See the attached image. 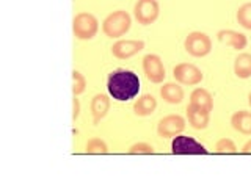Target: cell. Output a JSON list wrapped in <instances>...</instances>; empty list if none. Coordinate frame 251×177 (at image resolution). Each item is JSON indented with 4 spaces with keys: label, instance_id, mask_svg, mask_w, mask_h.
<instances>
[{
    "label": "cell",
    "instance_id": "1",
    "mask_svg": "<svg viewBox=\"0 0 251 177\" xmlns=\"http://www.w3.org/2000/svg\"><path fill=\"white\" fill-rule=\"evenodd\" d=\"M107 89L115 101H130L140 91V79L135 72L127 71V69H116L108 75Z\"/></svg>",
    "mask_w": 251,
    "mask_h": 177
},
{
    "label": "cell",
    "instance_id": "6",
    "mask_svg": "<svg viewBox=\"0 0 251 177\" xmlns=\"http://www.w3.org/2000/svg\"><path fill=\"white\" fill-rule=\"evenodd\" d=\"M135 18L141 25H151L159 18V3L155 0H138L135 5Z\"/></svg>",
    "mask_w": 251,
    "mask_h": 177
},
{
    "label": "cell",
    "instance_id": "17",
    "mask_svg": "<svg viewBox=\"0 0 251 177\" xmlns=\"http://www.w3.org/2000/svg\"><path fill=\"white\" fill-rule=\"evenodd\" d=\"M234 72L240 79L251 77V55L250 53H240L234 61Z\"/></svg>",
    "mask_w": 251,
    "mask_h": 177
},
{
    "label": "cell",
    "instance_id": "20",
    "mask_svg": "<svg viewBox=\"0 0 251 177\" xmlns=\"http://www.w3.org/2000/svg\"><path fill=\"white\" fill-rule=\"evenodd\" d=\"M86 152L88 154H105L107 146L104 141H100L99 138H93V140L86 143Z\"/></svg>",
    "mask_w": 251,
    "mask_h": 177
},
{
    "label": "cell",
    "instance_id": "16",
    "mask_svg": "<svg viewBox=\"0 0 251 177\" xmlns=\"http://www.w3.org/2000/svg\"><path fill=\"white\" fill-rule=\"evenodd\" d=\"M155 109H157V101L151 94L141 96L135 102V105H133V111H135L138 116H148V114L154 113Z\"/></svg>",
    "mask_w": 251,
    "mask_h": 177
},
{
    "label": "cell",
    "instance_id": "24",
    "mask_svg": "<svg viewBox=\"0 0 251 177\" xmlns=\"http://www.w3.org/2000/svg\"><path fill=\"white\" fill-rule=\"evenodd\" d=\"M73 105H74V114H73V118L75 119V118L78 116V101H77V99H74Z\"/></svg>",
    "mask_w": 251,
    "mask_h": 177
},
{
    "label": "cell",
    "instance_id": "26",
    "mask_svg": "<svg viewBox=\"0 0 251 177\" xmlns=\"http://www.w3.org/2000/svg\"><path fill=\"white\" fill-rule=\"evenodd\" d=\"M248 99H250V105H251V93H250V96H248Z\"/></svg>",
    "mask_w": 251,
    "mask_h": 177
},
{
    "label": "cell",
    "instance_id": "5",
    "mask_svg": "<svg viewBox=\"0 0 251 177\" xmlns=\"http://www.w3.org/2000/svg\"><path fill=\"white\" fill-rule=\"evenodd\" d=\"M98 32V21L90 13H80L74 18V35L78 40H91Z\"/></svg>",
    "mask_w": 251,
    "mask_h": 177
},
{
    "label": "cell",
    "instance_id": "11",
    "mask_svg": "<svg viewBox=\"0 0 251 177\" xmlns=\"http://www.w3.org/2000/svg\"><path fill=\"white\" fill-rule=\"evenodd\" d=\"M217 38L222 44L231 45V47L237 49V50L245 49V45H247L245 35H242L239 32H234V30H222V32H218Z\"/></svg>",
    "mask_w": 251,
    "mask_h": 177
},
{
    "label": "cell",
    "instance_id": "8",
    "mask_svg": "<svg viewBox=\"0 0 251 177\" xmlns=\"http://www.w3.org/2000/svg\"><path fill=\"white\" fill-rule=\"evenodd\" d=\"M185 129V121L177 116V114H171V116L163 118L159 126H157V132L163 138H173L179 135Z\"/></svg>",
    "mask_w": 251,
    "mask_h": 177
},
{
    "label": "cell",
    "instance_id": "22",
    "mask_svg": "<svg viewBox=\"0 0 251 177\" xmlns=\"http://www.w3.org/2000/svg\"><path fill=\"white\" fill-rule=\"evenodd\" d=\"M85 77L80 74V72H77L74 71L73 72V93L74 94H80L83 93V89H85Z\"/></svg>",
    "mask_w": 251,
    "mask_h": 177
},
{
    "label": "cell",
    "instance_id": "23",
    "mask_svg": "<svg viewBox=\"0 0 251 177\" xmlns=\"http://www.w3.org/2000/svg\"><path fill=\"white\" fill-rule=\"evenodd\" d=\"M154 148L149 146L146 143H138V144H133L132 148L129 149V154H152Z\"/></svg>",
    "mask_w": 251,
    "mask_h": 177
},
{
    "label": "cell",
    "instance_id": "4",
    "mask_svg": "<svg viewBox=\"0 0 251 177\" xmlns=\"http://www.w3.org/2000/svg\"><path fill=\"white\" fill-rule=\"evenodd\" d=\"M210 49L212 43L206 33L193 32L185 38V50L193 57H206Z\"/></svg>",
    "mask_w": 251,
    "mask_h": 177
},
{
    "label": "cell",
    "instance_id": "2",
    "mask_svg": "<svg viewBox=\"0 0 251 177\" xmlns=\"http://www.w3.org/2000/svg\"><path fill=\"white\" fill-rule=\"evenodd\" d=\"M130 28V16L126 11H115L104 21L102 30L110 38H120Z\"/></svg>",
    "mask_w": 251,
    "mask_h": 177
},
{
    "label": "cell",
    "instance_id": "12",
    "mask_svg": "<svg viewBox=\"0 0 251 177\" xmlns=\"http://www.w3.org/2000/svg\"><path fill=\"white\" fill-rule=\"evenodd\" d=\"M187 116H188V122H190L192 127H195L196 130L206 129L209 124V111L201 110V109H198V107L188 105L187 107Z\"/></svg>",
    "mask_w": 251,
    "mask_h": 177
},
{
    "label": "cell",
    "instance_id": "19",
    "mask_svg": "<svg viewBox=\"0 0 251 177\" xmlns=\"http://www.w3.org/2000/svg\"><path fill=\"white\" fill-rule=\"evenodd\" d=\"M237 22L248 30H251V3L242 5L237 11Z\"/></svg>",
    "mask_w": 251,
    "mask_h": 177
},
{
    "label": "cell",
    "instance_id": "7",
    "mask_svg": "<svg viewBox=\"0 0 251 177\" xmlns=\"http://www.w3.org/2000/svg\"><path fill=\"white\" fill-rule=\"evenodd\" d=\"M173 75L179 83L184 85H196L202 80V72L200 71L198 67L188 63H180L175 67L173 71Z\"/></svg>",
    "mask_w": 251,
    "mask_h": 177
},
{
    "label": "cell",
    "instance_id": "10",
    "mask_svg": "<svg viewBox=\"0 0 251 177\" xmlns=\"http://www.w3.org/2000/svg\"><path fill=\"white\" fill-rule=\"evenodd\" d=\"M143 47H145L143 41H130V40L124 41V40H121L112 47V53L116 58L124 60V58H129L132 55H135V53H138Z\"/></svg>",
    "mask_w": 251,
    "mask_h": 177
},
{
    "label": "cell",
    "instance_id": "15",
    "mask_svg": "<svg viewBox=\"0 0 251 177\" xmlns=\"http://www.w3.org/2000/svg\"><path fill=\"white\" fill-rule=\"evenodd\" d=\"M160 96L163 97V101H167L170 104H180L184 99V89L176 83H167L162 87Z\"/></svg>",
    "mask_w": 251,
    "mask_h": 177
},
{
    "label": "cell",
    "instance_id": "18",
    "mask_svg": "<svg viewBox=\"0 0 251 177\" xmlns=\"http://www.w3.org/2000/svg\"><path fill=\"white\" fill-rule=\"evenodd\" d=\"M108 107H110V102H108V97L105 94H98L94 96L93 99V104H91V111H93V116H94V121H99L105 116V113L108 111Z\"/></svg>",
    "mask_w": 251,
    "mask_h": 177
},
{
    "label": "cell",
    "instance_id": "9",
    "mask_svg": "<svg viewBox=\"0 0 251 177\" xmlns=\"http://www.w3.org/2000/svg\"><path fill=\"white\" fill-rule=\"evenodd\" d=\"M143 71L152 83H160L165 79V67L157 55H146L143 58Z\"/></svg>",
    "mask_w": 251,
    "mask_h": 177
},
{
    "label": "cell",
    "instance_id": "25",
    "mask_svg": "<svg viewBox=\"0 0 251 177\" xmlns=\"http://www.w3.org/2000/svg\"><path fill=\"white\" fill-rule=\"evenodd\" d=\"M242 154H251V141H248L245 146H243V149H242Z\"/></svg>",
    "mask_w": 251,
    "mask_h": 177
},
{
    "label": "cell",
    "instance_id": "13",
    "mask_svg": "<svg viewBox=\"0 0 251 177\" xmlns=\"http://www.w3.org/2000/svg\"><path fill=\"white\" fill-rule=\"evenodd\" d=\"M190 105L198 107V109L210 113L212 109H214V99H212V96L209 94V91L202 89V88H196L190 96Z\"/></svg>",
    "mask_w": 251,
    "mask_h": 177
},
{
    "label": "cell",
    "instance_id": "14",
    "mask_svg": "<svg viewBox=\"0 0 251 177\" xmlns=\"http://www.w3.org/2000/svg\"><path fill=\"white\" fill-rule=\"evenodd\" d=\"M232 127L243 135H251V113L250 111H237L231 118Z\"/></svg>",
    "mask_w": 251,
    "mask_h": 177
},
{
    "label": "cell",
    "instance_id": "3",
    "mask_svg": "<svg viewBox=\"0 0 251 177\" xmlns=\"http://www.w3.org/2000/svg\"><path fill=\"white\" fill-rule=\"evenodd\" d=\"M171 151L176 155H201V154L204 155V154H209V151L201 143L185 135H176L171 143Z\"/></svg>",
    "mask_w": 251,
    "mask_h": 177
},
{
    "label": "cell",
    "instance_id": "21",
    "mask_svg": "<svg viewBox=\"0 0 251 177\" xmlns=\"http://www.w3.org/2000/svg\"><path fill=\"white\" fill-rule=\"evenodd\" d=\"M215 151L218 154H235L237 152V148H235V144L227 140V138H223V140H220L215 146Z\"/></svg>",
    "mask_w": 251,
    "mask_h": 177
}]
</instances>
